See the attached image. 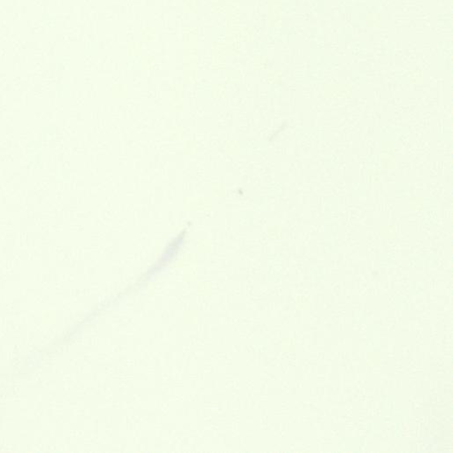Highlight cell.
I'll use <instances>...</instances> for the list:
<instances>
[{"mask_svg": "<svg viewBox=\"0 0 453 453\" xmlns=\"http://www.w3.org/2000/svg\"><path fill=\"white\" fill-rule=\"evenodd\" d=\"M67 175H68L67 173V170L64 169L63 167H58V169L55 172V175H54V178H55V181L57 184H60V183H64L65 181H67L68 179L67 177Z\"/></svg>", "mask_w": 453, "mask_h": 453, "instance_id": "obj_3", "label": "cell"}, {"mask_svg": "<svg viewBox=\"0 0 453 453\" xmlns=\"http://www.w3.org/2000/svg\"><path fill=\"white\" fill-rule=\"evenodd\" d=\"M59 128L56 124H45L41 127L40 139L43 142H53L58 138Z\"/></svg>", "mask_w": 453, "mask_h": 453, "instance_id": "obj_2", "label": "cell"}, {"mask_svg": "<svg viewBox=\"0 0 453 453\" xmlns=\"http://www.w3.org/2000/svg\"><path fill=\"white\" fill-rule=\"evenodd\" d=\"M41 139H30L26 144L25 158L27 166L31 170H40L44 166V146Z\"/></svg>", "mask_w": 453, "mask_h": 453, "instance_id": "obj_1", "label": "cell"}]
</instances>
